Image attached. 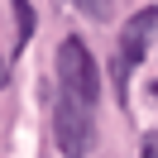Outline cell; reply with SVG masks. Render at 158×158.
Returning <instances> with one entry per match:
<instances>
[{"label":"cell","mask_w":158,"mask_h":158,"mask_svg":"<svg viewBox=\"0 0 158 158\" xmlns=\"http://www.w3.org/2000/svg\"><path fill=\"white\" fill-rule=\"evenodd\" d=\"M91 110L81 96H72V91H53V139H58L62 158H86L91 148Z\"/></svg>","instance_id":"6da1fadb"},{"label":"cell","mask_w":158,"mask_h":158,"mask_svg":"<svg viewBox=\"0 0 158 158\" xmlns=\"http://www.w3.org/2000/svg\"><path fill=\"white\" fill-rule=\"evenodd\" d=\"M58 86L72 91V96H81L86 106H96V96H101L96 58H91V48L77 39V34H67V39L58 43Z\"/></svg>","instance_id":"7a4b0ae2"},{"label":"cell","mask_w":158,"mask_h":158,"mask_svg":"<svg viewBox=\"0 0 158 158\" xmlns=\"http://www.w3.org/2000/svg\"><path fill=\"white\" fill-rule=\"evenodd\" d=\"M153 29H158V10H153V5L125 19V34H120V48H115V67H110V77H115V86H120V96H125L129 77L139 72V62L148 58V39H153Z\"/></svg>","instance_id":"3957f363"},{"label":"cell","mask_w":158,"mask_h":158,"mask_svg":"<svg viewBox=\"0 0 158 158\" xmlns=\"http://www.w3.org/2000/svg\"><path fill=\"white\" fill-rule=\"evenodd\" d=\"M10 5H15V19H19V39H15V53H19L24 43H29V34H34V5H29V0H10ZM15 53H10V58H15Z\"/></svg>","instance_id":"277c9868"},{"label":"cell","mask_w":158,"mask_h":158,"mask_svg":"<svg viewBox=\"0 0 158 158\" xmlns=\"http://www.w3.org/2000/svg\"><path fill=\"white\" fill-rule=\"evenodd\" d=\"M72 5H77V10H86L91 19H106V15H110V0H72Z\"/></svg>","instance_id":"5b68a950"},{"label":"cell","mask_w":158,"mask_h":158,"mask_svg":"<svg viewBox=\"0 0 158 158\" xmlns=\"http://www.w3.org/2000/svg\"><path fill=\"white\" fill-rule=\"evenodd\" d=\"M144 158H158V129H148V134H144Z\"/></svg>","instance_id":"8992f818"},{"label":"cell","mask_w":158,"mask_h":158,"mask_svg":"<svg viewBox=\"0 0 158 158\" xmlns=\"http://www.w3.org/2000/svg\"><path fill=\"white\" fill-rule=\"evenodd\" d=\"M153 101H158V81H153Z\"/></svg>","instance_id":"52a82bcc"}]
</instances>
